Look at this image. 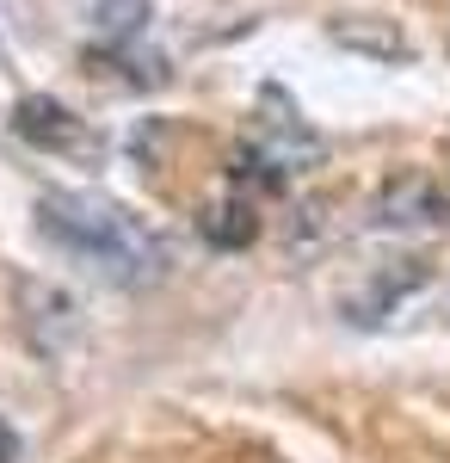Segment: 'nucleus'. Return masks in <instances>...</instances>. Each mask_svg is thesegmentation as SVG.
Wrapping results in <instances>:
<instances>
[{
    "mask_svg": "<svg viewBox=\"0 0 450 463\" xmlns=\"http://www.w3.org/2000/svg\"><path fill=\"white\" fill-rule=\"evenodd\" d=\"M321 155H327L321 130H314L296 106H284L277 87H266L259 118H253V137L235 148V179H253V185H266V192H284V185L303 174V167H314Z\"/></svg>",
    "mask_w": 450,
    "mask_h": 463,
    "instance_id": "obj_2",
    "label": "nucleus"
},
{
    "mask_svg": "<svg viewBox=\"0 0 450 463\" xmlns=\"http://www.w3.org/2000/svg\"><path fill=\"white\" fill-rule=\"evenodd\" d=\"M0 32H6V25H0Z\"/></svg>",
    "mask_w": 450,
    "mask_h": 463,
    "instance_id": "obj_11",
    "label": "nucleus"
},
{
    "mask_svg": "<svg viewBox=\"0 0 450 463\" xmlns=\"http://www.w3.org/2000/svg\"><path fill=\"white\" fill-rule=\"evenodd\" d=\"M37 229L62 253L99 266L111 285H148V279L167 272V241L105 192H69V185L43 192L37 198Z\"/></svg>",
    "mask_w": 450,
    "mask_h": 463,
    "instance_id": "obj_1",
    "label": "nucleus"
},
{
    "mask_svg": "<svg viewBox=\"0 0 450 463\" xmlns=\"http://www.w3.org/2000/svg\"><path fill=\"white\" fill-rule=\"evenodd\" d=\"M414 285H426V266H419V260H395V266L370 272V285L358 290V297H346V316L370 327V321L395 316V309H401V297H408Z\"/></svg>",
    "mask_w": 450,
    "mask_h": 463,
    "instance_id": "obj_6",
    "label": "nucleus"
},
{
    "mask_svg": "<svg viewBox=\"0 0 450 463\" xmlns=\"http://www.w3.org/2000/svg\"><path fill=\"white\" fill-rule=\"evenodd\" d=\"M327 37L364 62H414V37L382 13H340V19H327Z\"/></svg>",
    "mask_w": 450,
    "mask_h": 463,
    "instance_id": "obj_5",
    "label": "nucleus"
},
{
    "mask_svg": "<svg viewBox=\"0 0 450 463\" xmlns=\"http://www.w3.org/2000/svg\"><path fill=\"white\" fill-rule=\"evenodd\" d=\"M19 303L32 309V316H25L32 327H43V321H50V327H62V334H69V327H74V316H80L69 290H56V285H32V279L19 285Z\"/></svg>",
    "mask_w": 450,
    "mask_h": 463,
    "instance_id": "obj_9",
    "label": "nucleus"
},
{
    "mask_svg": "<svg viewBox=\"0 0 450 463\" xmlns=\"http://www.w3.org/2000/svg\"><path fill=\"white\" fill-rule=\"evenodd\" d=\"M370 222L395 229V235H419V229H445L450 222V185L432 174H395L377 185L370 198Z\"/></svg>",
    "mask_w": 450,
    "mask_h": 463,
    "instance_id": "obj_3",
    "label": "nucleus"
},
{
    "mask_svg": "<svg viewBox=\"0 0 450 463\" xmlns=\"http://www.w3.org/2000/svg\"><path fill=\"white\" fill-rule=\"evenodd\" d=\"M87 25H93L111 50H130V43L148 37V25H155V0H93V6H87Z\"/></svg>",
    "mask_w": 450,
    "mask_h": 463,
    "instance_id": "obj_7",
    "label": "nucleus"
},
{
    "mask_svg": "<svg viewBox=\"0 0 450 463\" xmlns=\"http://www.w3.org/2000/svg\"><path fill=\"white\" fill-rule=\"evenodd\" d=\"M198 235H204L210 248H247V241L259 235L253 198H247V192H229V198H216V204L198 216Z\"/></svg>",
    "mask_w": 450,
    "mask_h": 463,
    "instance_id": "obj_8",
    "label": "nucleus"
},
{
    "mask_svg": "<svg viewBox=\"0 0 450 463\" xmlns=\"http://www.w3.org/2000/svg\"><path fill=\"white\" fill-rule=\"evenodd\" d=\"M0 463H19V432L0 420Z\"/></svg>",
    "mask_w": 450,
    "mask_h": 463,
    "instance_id": "obj_10",
    "label": "nucleus"
},
{
    "mask_svg": "<svg viewBox=\"0 0 450 463\" xmlns=\"http://www.w3.org/2000/svg\"><path fill=\"white\" fill-rule=\"evenodd\" d=\"M13 137L43 148V155H87V148H93L87 118H74V111L62 106V99H50V93H32V99L13 106Z\"/></svg>",
    "mask_w": 450,
    "mask_h": 463,
    "instance_id": "obj_4",
    "label": "nucleus"
}]
</instances>
